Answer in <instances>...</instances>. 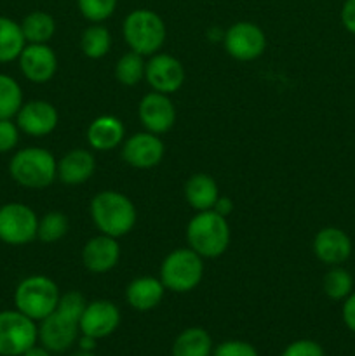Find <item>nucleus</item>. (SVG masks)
I'll return each mask as SVG.
<instances>
[{
	"instance_id": "nucleus-1",
	"label": "nucleus",
	"mask_w": 355,
	"mask_h": 356,
	"mask_svg": "<svg viewBox=\"0 0 355 356\" xmlns=\"http://www.w3.org/2000/svg\"><path fill=\"white\" fill-rule=\"evenodd\" d=\"M89 212L100 233L113 238H120L131 233L138 219V212L131 198L115 190L100 191L90 200Z\"/></svg>"
},
{
	"instance_id": "nucleus-2",
	"label": "nucleus",
	"mask_w": 355,
	"mask_h": 356,
	"mask_svg": "<svg viewBox=\"0 0 355 356\" xmlns=\"http://www.w3.org/2000/svg\"><path fill=\"white\" fill-rule=\"evenodd\" d=\"M230 225L216 211L197 212L187 226V242L204 259L223 256L230 245Z\"/></svg>"
},
{
	"instance_id": "nucleus-3",
	"label": "nucleus",
	"mask_w": 355,
	"mask_h": 356,
	"mask_svg": "<svg viewBox=\"0 0 355 356\" xmlns=\"http://www.w3.org/2000/svg\"><path fill=\"white\" fill-rule=\"evenodd\" d=\"M9 174L14 183L28 190H42L54 183L58 177V160L49 149L30 146L13 155Z\"/></svg>"
},
{
	"instance_id": "nucleus-4",
	"label": "nucleus",
	"mask_w": 355,
	"mask_h": 356,
	"mask_svg": "<svg viewBox=\"0 0 355 356\" xmlns=\"http://www.w3.org/2000/svg\"><path fill=\"white\" fill-rule=\"evenodd\" d=\"M122 35L132 52L153 56L162 49L167 37V28L155 10L134 9L125 16Z\"/></svg>"
},
{
	"instance_id": "nucleus-5",
	"label": "nucleus",
	"mask_w": 355,
	"mask_h": 356,
	"mask_svg": "<svg viewBox=\"0 0 355 356\" xmlns=\"http://www.w3.org/2000/svg\"><path fill=\"white\" fill-rule=\"evenodd\" d=\"M61 294L52 278L45 275H30L17 284L14 291V306L17 312L35 322H42L56 308Z\"/></svg>"
},
{
	"instance_id": "nucleus-6",
	"label": "nucleus",
	"mask_w": 355,
	"mask_h": 356,
	"mask_svg": "<svg viewBox=\"0 0 355 356\" xmlns=\"http://www.w3.org/2000/svg\"><path fill=\"white\" fill-rule=\"evenodd\" d=\"M204 277V257L190 247L176 249L164 257L160 264V282L166 291L184 294L198 287Z\"/></svg>"
},
{
	"instance_id": "nucleus-7",
	"label": "nucleus",
	"mask_w": 355,
	"mask_h": 356,
	"mask_svg": "<svg viewBox=\"0 0 355 356\" xmlns=\"http://www.w3.org/2000/svg\"><path fill=\"white\" fill-rule=\"evenodd\" d=\"M38 341L37 322L17 309L0 312V356H21Z\"/></svg>"
},
{
	"instance_id": "nucleus-8",
	"label": "nucleus",
	"mask_w": 355,
	"mask_h": 356,
	"mask_svg": "<svg viewBox=\"0 0 355 356\" xmlns=\"http://www.w3.org/2000/svg\"><path fill=\"white\" fill-rule=\"evenodd\" d=\"M38 218L21 202H9L0 207V242L19 247L37 238Z\"/></svg>"
},
{
	"instance_id": "nucleus-9",
	"label": "nucleus",
	"mask_w": 355,
	"mask_h": 356,
	"mask_svg": "<svg viewBox=\"0 0 355 356\" xmlns=\"http://www.w3.org/2000/svg\"><path fill=\"white\" fill-rule=\"evenodd\" d=\"M223 45L230 58L237 61H254L267 49V35L258 24L239 21L225 31Z\"/></svg>"
},
{
	"instance_id": "nucleus-10",
	"label": "nucleus",
	"mask_w": 355,
	"mask_h": 356,
	"mask_svg": "<svg viewBox=\"0 0 355 356\" xmlns=\"http://www.w3.org/2000/svg\"><path fill=\"white\" fill-rule=\"evenodd\" d=\"M79 320L63 315L54 309L38 325V341L51 353H65L79 339Z\"/></svg>"
},
{
	"instance_id": "nucleus-11",
	"label": "nucleus",
	"mask_w": 355,
	"mask_h": 356,
	"mask_svg": "<svg viewBox=\"0 0 355 356\" xmlns=\"http://www.w3.org/2000/svg\"><path fill=\"white\" fill-rule=\"evenodd\" d=\"M145 80L152 90L160 94H174L183 87L184 68L174 56L157 52L146 61Z\"/></svg>"
},
{
	"instance_id": "nucleus-12",
	"label": "nucleus",
	"mask_w": 355,
	"mask_h": 356,
	"mask_svg": "<svg viewBox=\"0 0 355 356\" xmlns=\"http://www.w3.org/2000/svg\"><path fill=\"white\" fill-rule=\"evenodd\" d=\"M166 153L162 139L153 132H138L127 138L122 145V159L134 169H153L159 165Z\"/></svg>"
},
{
	"instance_id": "nucleus-13",
	"label": "nucleus",
	"mask_w": 355,
	"mask_h": 356,
	"mask_svg": "<svg viewBox=\"0 0 355 356\" xmlns=\"http://www.w3.org/2000/svg\"><path fill=\"white\" fill-rule=\"evenodd\" d=\"M118 325H120V309L115 302L106 299L87 302L79 322L80 334H86L94 339H104L111 336Z\"/></svg>"
},
{
	"instance_id": "nucleus-14",
	"label": "nucleus",
	"mask_w": 355,
	"mask_h": 356,
	"mask_svg": "<svg viewBox=\"0 0 355 356\" xmlns=\"http://www.w3.org/2000/svg\"><path fill=\"white\" fill-rule=\"evenodd\" d=\"M17 63L23 76L31 83L51 82L58 72V58L47 44H26Z\"/></svg>"
},
{
	"instance_id": "nucleus-15",
	"label": "nucleus",
	"mask_w": 355,
	"mask_h": 356,
	"mask_svg": "<svg viewBox=\"0 0 355 356\" xmlns=\"http://www.w3.org/2000/svg\"><path fill=\"white\" fill-rule=\"evenodd\" d=\"M139 120L143 127L153 134H166L173 129L176 122V108L167 94H160L152 90L141 97L138 106Z\"/></svg>"
},
{
	"instance_id": "nucleus-16",
	"label": "nucleus",
	"mask_w": 355,
	"mask_h": 356,
	"mask_svg": "<svg viewBox=\"0 0 355 356\" xmlns=\"http://www.w3.org/2000/svg\"><path fill=\"white\" fill-rule=\"evenodd\" d=\"M58 110L51 103L42 99L23 103L16 115V124L21 132L31 138H45L58 127Z\"/></svg>"
},
{
	"instance_id": "nucleus-17",
	"label": "nucleus",
	"mask_w": 355,
	"mask_h": 356,
	"mask_svg": "<svg viewBox=\"0 0 355 356\" xmlns=\"http://www.w3.org/2000/svg\"><path fill=\"white\" fill-rule=\"evenodd\" d=\"M120 259V247L117 238L108 235H96L82 249V263L87 271L94 275H103L113 270Z\"/></svg>"
},
{
	"instance_id": "nucleus-18",
	"label": "nucleus",
	"mask_w": 355,
	"mask_h": 356,
	"mask_svg": "<svg viewBox=\"0 0 355 356\" xmlns=\"http://www.w3.org/2000/svg\"><path fill=\"white\" fill-rule=\"evenodd\" d=\"M313 254L324 264L340 266L352 254L350 236L343 229L334 228V226L322 228L313 238Z\"/></svg>"
},
{
	"instance_id": "nucleus-19",
	"label": "nucleus",
	"mask_w": 355,
	"mask_h": 356,
	"mask_svg": "<svg viewBox=\"0 0 355 356\" xmlns=\"http://www.w3.org/2000/svg\"><path fill=\"white\" fill-rule=\"evenodd\" d=\"M96 170V159L89 149L75 148L66 153L58 162V179L63 184H82L93 177Z\"/></svg>"
},
{
	"instance_id": "nucleus-20",
	"label": "nucleus",
	"mask_w": 355,
	"mask_h": 356,
	"mask_svg": "<svg viewBox=\"0 0 355 356\" xmlns=\"http://www.w3.org/2000/svg\"><path fill=\"white\" fill-rule=\"evenodd\" d=\"M125 129L117 117L101 115L87 127V143L96 152H110L124 143Z\"/></svg>"
},
{
	"instance_id": "nucleus-21",
	"label": "nucleus",
	"mask_w": 355,
	"mask_h": 356,
	"mask_svg": "<svg viewBox=\"0 0 355 356\" xmlns=\"http://www.w3.org/2000/svg\"><path fill=\"white\" fill-rule=\"evenodd\" d=\"M166 287L160 278L139 277L134 278L125 289V299L136 312H150L162 302Z\"/></svg>"
},
{
	"instance_id": "nucleus-22",
	"label": "nucleus",
	"mask_w": 355,
	"mask_h": 356,
	"mask_svg": "<svg viewBox=\"0 0 355 356\" xmlns=\"http://www.w3.org/2000/svg\"><path fill=\"white\" fill-rule=\"evenodd\" d=\"M184 198H187L188 205L197 212L211 211L219 198L218 183L209 174H194L191 177H188L187 184H184Z\"/></svg>"
},
{
	"instance_id": "nucleus-23",
	"label": "nucleus",
	"mask_w": 355,
	"mask_h": 356,
	"mask_svg": "<svg viewBox=\"0 0 355 356\" xmlns=\"http://www.w3.org/2000/svg\"><path fill=\"white\" fill-rule=\"evenodd\" d=\"M212 350L214 348L207 330L202 327H190L174 339L171 356H211Z\"/></svg>"
},
{
	"instance_id": "nucleus-24",
	"label": "nucleus",
	"mask_w": 355,
	"mask_h": 356,
	"mask_svg": "<svg viewBox=\"0 0 355 356\" xmlns=\"http://www.w3.org/2000/svg\"><path fill=\"white\" fill-rule=\"evenodd\" d=\"M19 24L26 44H47L56 33L54 17L45 10H31Z\"/></svg>"
},
{
	"instance_id": "nucleus-25",
	"label": "nucleus",
	"mask_w": 355,
	"mask_h": 356,
	"mask_svg": "<svg viewBox=\"0 0 355 356\" xmlns=\"http://www.w3.org/2000/svg\"><path fill=\"white\" fill-rule=\"evenodd\" d=\"M26 45L21 24L7 16H0V63L16 61Z\"/></svg>"
},
{
	"instance_id": "nucleus-26",
	"label": "nucleus",
	"mask_w": 355,
	"mask_h": 356,
	"mask_svg": "<svg viewBox=\"0 0 355 356\" xmlns=\"http://www.w3.org/2000/svg\"><path fill=\"white\" fill-rule=\"evenodd\" d=\"M111 47V35L106 26L101 23H93L84 30L80 37V49L89 59H101L106 56Z\"/></svg>"
},
{
	"instance_id": "nucleus-27",
	"label": "nucleus",
	"mask_w": 355,
	"mask_h": 356,
	"mask_svg": "<svg viewBox=\"0 0 355 356\" xmlns=\"http://www.w3.org/2000/svg\"><path fill=\"white\" fill-rule=\"evenodd\" d=\"M23 106V90L7 73H0V118H14Z\"/></svg>"
},
{
	"instance_id": "nucleus-28",
	"label": "nucleus",
	"mask_w": 355,
	"mask_h": 356,
	"mask_svg": "<svg viewBox=\"0 0 355 356\" xmlns=\"http://www.w3.org/2000/svg\"><path fill=\"white\" fill-rule=\"evenodd\" d=\"M146 61L143 59L141 54L138 52H127L122 58H118L117 65H115V79L122 83V86H138L143 79H145Z\"/></svg>"
},
{
	"instance_id": "nucleus-29",
	"label": "nucleus",
	"mask_w": 355,
	"mask_h": 356,
	"mask_svg": "<svg viewBox=\"0 0 355 356\" xmlns=\"http://www.w3.org/2000/svg\"><path fill=\"white\" fill-rule=\"evenodd\" d=\"M324 292L333 301H345L352 294L354 289V278L347 270L340 266H333L324 277Z\"/></svg>"
},
{
	"instance_id": "nucleus-30",
	"label": "nucleus",
	"mask_w": 355,
	"mask_h": 356,
	"mask_svg": "<svg viewBox=\"0 0 355 356\" xmlns=\"http://www.w3.org/2000/svg\"><path fill=\"white\" fill-rule=\"evenodd\" d=\"M68 233V218L63 212L52 211L38 219L37 238L44 243H54Z\"/></svg>"
},
{
	"instance_id": "nucleus-31",
	"label": "nucleus",
	"mask_w": 355,
	"mask_h": 356,
	"mask_svg": "<svg viewBox=\"0 0 355 356\" xmlns=\"http://www.w3.org/2000/svg\"><path fill=\"white\" fill-rule=\"evenodd\" d=\"M118 0H77L80 14L89 23H103L113 16Z\"/></svg>"
},
{
	"instance_id": "nucleus-32",
	"label": "nucleus",
	"mask_w": 355,
	"mask_h": 356,
	"mask_svg": "<svg viewBox=\"0 0 355 356\" xmlns=\"http://www.w3.org/2000/svg\"><path fill=\"white\" fill-rule=\"evenodd\" d=\"M87 301L80 292L77 291H70L66 294H61L58 302V312H61L63 315L70 316L73 320H79L80 322V316H82L84 309H86Z\"/></svg>"
},
{
	"instance_id": "nucleus-33",
	"label": "nucleus",
	"mask_w": 355,
	"mask_h": 356,
	"mask_svg": "<svg viewBox=\"0 0 355 356\" xmlns=\"http://www.w3.org/2000/svg\"><path fill=\"white\" fill-rule=\"evenodd\" d=\"M19 127L13 118H0V153H9L19 143Z\"/></svg>"
},
{
	"instance_id": "nucleus-34",
	"label": "nucleus",
	"mask_w": 355,
	"mask_h": 356,
	"mask_svg": "<svg viewBox=\"0 0 355 356\" xmlns=\"http://www.w3.org/2000/svg\"><path fill=\"white\" fill-rule=\"evenodd\" d=\"M211 356H260L253 344L246 341H225L212 350Z\"/></svg>"
},
{
	"instance_id": "nucleus-35",
	"label": "nucleus",
	"mask_w": 355,
	"mask_h": 356,
	"mask_svg": "<svg viewBox=\"0 0 355 356\" xmlns=\"http://www.w3.org/2000/svg\"><path fill=\"white\" fill-rule=\"evenodd\" d=\"M281 356H326V353L317 341L298 339L289 344Z\"/></svg>"
},
{
	"instance_id": "nucleus-36",
	"label": "nucleus",
	"mask_w": 355,
	"mask_h": 356,
	"mask_svg": "<svg viewBox=\"0 0 355 356\" xmlns=\"http://www.w3.org/2000/svg\"><path fill=\"white\" fill-rule=\"evenodd\" d=\"M341 316L347 325L348 330L355 334V292H352L343 302V309H341Z\"/></svg>"
},
{
	"instance_id": "nucleus-37",
	"label": "nucleus",
	"mask_w": 355,
	"mask_h": 356,
	"mask_svg": "<svg viewBox=\"0 0 355 356\" xmlns=\"http://www.w3.org/2000/svg\"><path fill=\"white\" fill-rule=\"evenodd\" d=\"M341 23H343L345 30L355 35V0H345L343 7H341Z\"/></svg>"
},
{
	"instance_id": "nucleus-38",
	"label": "nucleus",
	"mask_w": 355,
	"mask_h": 356,
	"mask_svg": "<svg viewBox=\"0 0 355 356\" xmlns=\"http://www.w3.org/2000/svg\"><path fill=\"white\" fill-rule=\"evenodd\" d=\"M212 211H216L219 216H223V218H228V216L233 212V202L230 200L228 197H221V195H219V198L216 200Z\"/></svg>"
},
{
	"instance_id": "nucleus-39",
	"label": "nucleus",
	"mask_w": 355,
	"mask_h": 356,
	"mask_svg": "<svg viewBox=\"0 0 355 356\" xmlns=\"http://www.w3.org/2000/svg\"><path fill=\"white\" fill-rule=\"evenodd\" d=\"M77 343H79V350L94 351V350H96L97 339H94V337L86 336V334H82V336H80L79 339H77Z\"/></svg>"
},
{
	"instance_id": "nucleus-40",
	"label": "nucleus",
	"mask_w": 355,
	"mask_h": 356,
	"mask_svg": "<svg viewBox=\"0 0 355 356\" xmlns=\"http://www.w3.org/2000/svg\"><path fill=\"white\" fill-rule=\"evenodd\" d=\"M21 356H52V353L49 350H45L44 346H37L35 344V346H31L26 353H23Z\"/></svg>"
},
{
	"instance_id": "nucleus-41",
	"label": "nucleus",
	"mask_w": 355,
	"mask_h": 356,
	"mask_svg": "<svg viewBox=\"0 0 355 356\" xmlns=\"http://www.w3.org/2000/svg\"><path fill=\"white\" fill-rule=\"evenodd\" d=\"M70 356H96L93 353V351H84V350H79V351H73Z\"/></svg>"
}]
</instances>
